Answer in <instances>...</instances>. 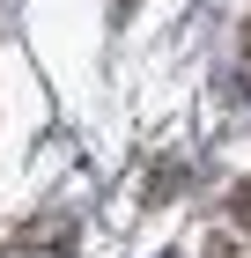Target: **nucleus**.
<instances>
[{"mask_svg": "<svg viewBox=\"0 0 251 258\" xmlns=\"http://www.w3.org/2000/svg\"><path fill=\"white\" fill-rule=\"evenodd\" d=\"M229 221H236V229L251 236V184H236V199H229Z\"/></svg>", "mask_w": 251, "mask_h": 258, "instance_id": "nucleus-1", "label": "nucleus"}, {"mask_svg": "<svg viewBox=\"0 0 251 258\" xmlns=\"http://www.w3.org/2000/svg\"><path fill=\"white\" fill-rule=\"evenodd\" d=\"M118 8H133V0H118Z\"/></svg>", "mask_w": 251, "mask_h": 258, "instance_id": "nucleus-2", "label": "nucleus"}]
</instances>
